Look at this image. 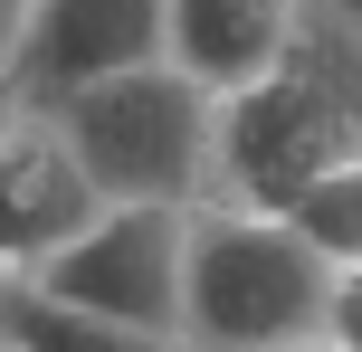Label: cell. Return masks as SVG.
I'll list each match as a JSON object with an SVG mask.
<instances>
[{
  "mask_svg": "<svg viewBox=\"0 0 362 352\" xmlns=\"http://www.w3.org/2000/svg\"><path fill=\"white\" fill-rule=\"evenodd\" d=\"M296 352H344V343H296Z\"/></svg>",
  "mask_w": 362,
  "mask_h": 352,
  "instance_id": "14",
  "label": "cell"
},
{
  "mask_svg": "<svg viewBox=\"0 0 362 352\" xmlns=\"http://www.w3.org/2000/svg\"><path fill=\"white\" fill-rule=\"evenodd\" d=\"M286 229H296V238H305L325 267H362V162L325 171V181L286 210Z\"/></svg>",
  "mask_w": 362,
  "mask_h": 352,
  "instance_id": "9",
  "label": "cell"
},
{
  "mask_svg": "<svg viewBox=\"0 0 362 352\" xmlns=\"http://www.w3.org/2000/svg\"><path fill=\"white\" fill-rule=\"evenodd\" d=\"M0 296H10V277H0ZM0 343H10V334H0Z\"/></svg>",
  "mask_w": 362,
  "mask_h": 352,
  "instance_id": "15",
  "label": "cell"
},
{
  "mask_svg": "<svg viewBox=\"0 0 362 352\" xmlns=\"http://www.w3.org/2000/svg\"><path fill=\"white\" fill-rule=\"evenodd\" d=\"M325 10H334V19H344V29H362V0H325Z\"/></svg>",
  "mask_w": 362,
  "mask_h": 352,
  "instance_id": "13",
  "label": "cell"
},
{
  "mask_svg": "<svg viewBox=\"0 0 362 352\" xmlns=\"http://www.w3.org/2000/svg\"><path fill=\"white\" fill-rule=\"evenodd\" d=\"M95 210L105 200H95V181L76 171L67 133L29 105L10 133H0V277H38Z\"/></svg>",
  "mask_w": 362,
  "mask_h": 352,
  "instance_id": "6",
  "label": "cell"
},
{
  "mask_svg": "<svg viewBox=\"0 0 362 352\" xmlns=\"http://www.w3.org/2000/svg\"><path fill=\"white\" fill-rule=\"evenodd\" d=\"M19 29H29V0H0V67L19 57Z\"/></svg>",
  "mask_w": 362,
  "mask_h": 352,
  "instance_id": "11",
  "label": "cell"
},
{
  "mask_svg": "<svg viewBox=\"0 0 362 352\" xmlns=\"http://www.w3.org/2000/svg\"><path fill=\"white\" fill-rule=\"evenodd\" d=\"M334 267L286 219L238 200H191L181 248V343L191 352H296L325 343Z\"/></svg>",
  "mask_w": 362,
  "mask_h": 352,
  "instance_id": "1",
  "label": "cell"
},
{
  "mask_svg": "<svg viewBox=\"0 0 362 352\" xmlns=\"http://www.w3.org/2000/svg\"><path fill=\"white\" fill-rule=\"evenodd\" d=\"M305 0H163V57L210 95H238L296 48Z\"/></svg>",
  "mask_w": 362,
  "mask_h": 352,
  "instance_id": "7",
  "label": "cell"
},
{
  "mask_svg": "<svg viewBox=\"0 0 362 352\" xmlns=\"http://www.w3.org/2000/svg\"><path fill=\"white\" fill-rule=\"evenodd\" d=\"M0 352H19V343H0Z\"/></svg>",
  "mask_w": 362,
  "mask_h": 352,
  "instance_id": "16",
  "label": "cell"
},
{
  "mask_svg": "<svg viewBox=\"0 0 362 352\" xmlns=\"http://www.w3.org/2000/svg\"><path fill=\"white\" fill-rule=\"evenodd\" d=\"M48 124L67 133L76 171L95 181L105 210H191L210 200V152H219V95L181 76L172 57L57 95Z\"/></svg>",
  "mask_w": 362,
  "mask_h": 352,
  "instance_id": "2",
  "label": "cell"
},
{
  "mask_svg": "<svg viewBox=\"0 0 362 352\" xmlns=\"http://www.w3.org/2000/svg\"><path fill=\"white\" fill-rule=\"evenodd\" d=\"M325 343L362 352V267H334V296H325Z\"/></svg>",
  "mask_w": 362,
  "mask_h": 352,
  "instance_id": "10",
  "label": "cell"
},
{
  "mask_svg": "<svg viewBox=\"0 0 362 352\" xmlns=\"http://www.w3.org/2000/svg\"><path fill=\"white\" fill-rule=\"evenodd\" d=\"M362 162V114L344 95V67L315 38V10L296 19V48L276 57L257 86L219 95V152H210V200L267 210L286 219L325 171Z\"/></svg>",
  "mask_w": 362,
  "mask_h": 352,
  "instance_id": "3",
  "label": "cell"
},
{
  "mask_svg": "<svg viewBox=\"0 0 362 352\" xmlns=\"http://www.w3.org/2000/svg\"><path fill=\"white\" fill-rule=\"evenodd\" d=\"M153 57H163V0H29L10 86L48 114L57 95L124 76V67H153Z\"/></svg>",
  "mask_w": 362,
  "mask_h": 352,
  "instance_id": "5",
  "label": "cell"
},
{
  "mask_svg": "<svg viewBox=\"0 0 362 352\" xmlns=\"http://www.w3.org/2000/svg\"><path fill=\"white\" fill-rule=\"evenodd\" d=\"M19 114H29V95H19V86H10V67H0V133H10Z\"/></svg>",
  "mask_w": 362,
  "mask_h": 352,
  "instance_id": "12",
  "label": "cell"
},
{
  "mask_svg": "<svg viewBox=\"0 0 362 352\" xmlns=\"http://www.w3.org/2000/svg\"><path fill=\"white\" fill-rule=\"evenodd\" d=\"M181 248H191V210H95L29 286L76 315L181 343Z\"/></svg>",
  "mask_w": 362,
  "mask_h": 352,
  "instance_id": "4",
  "label": "cell"
},
{
  "mask_svg": "<svg viewBox=\"0 0 362 352\" xmlns=\"http://www.w3.org/2000/svg\"><path fill=\"white\" fill-rule=\"evenodd\" d=\"M0 334L19 352H191L172 334H134V324H105V315H76V305L38 296L29 277H10V296H0Z\"/></svg>",
  "mask_w": 362,
  "mask_h": 352,
  "instance_id": "8",
  "label": "cell"
}]
</instances>
